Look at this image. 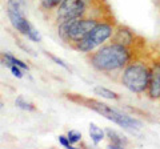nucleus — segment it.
Listing matches in <instances>:
<instances>
[{
  "instance_id": "nucleus-1",
  "label": "nucleus",
  "mask_w": 160,
  "mask_h": 149,
  "mask_svg": "<svg viewBox=\"0 0 160 149\" xmlns=\"http://www.w3.org/2000/svg\"><path fill=\"white\" fill-rule=\"evenodd\" d=\"M133 52V48L111 41L109 44L100 46L89 55V64L99 72L111 73L115 71H123V68L135 59Z\"/></svg>"
},
{
  "instance_id": "nucleus-2",
  "label": "nucleus",
  "mask_w": 160,
  "mask_h": 149,
  "mask_svg": "<svg viewBox=\"0 0 160 149\" xmlns=\"http://www.w3.org/2000/svg\"><path fill=\"white\" fill-rule=\"evenodd\" d=\"M149 76H151V64L135 57L123 68L120 81L128 91L136 95H142L147 93Z\"/></svg>"
},
{
  "instance_id": "nucleus-3",
  "label": "nucleus",
  "mask_w": 160,
  "mask_h": 149,
  "mask_svg": "<svg viewBox=\"0 0 160 149\" xmlns=\"http://www.w3.org/2000/svg\"><path fill=\"white\" fill-rule=\"evenodd\" d=\"M69 100L72 101H76L79 104H82V105L87 107V108H91L92 111L98 112L99 115L104 116L108 120L113 121L115 124H118V125L126 128V129H129V131H135V129H140L143 127V123L138 120L136 117H132L127 115V113H123L118 111V109L115 108H111L107 104H104L99 100H93V99H86V97H80V96H67Z\"/></svg>"
},
{
  "instance_id": "nucleus-4",
  "label": "nucleus",
  "mask_w": 160,
  "mask_h": 149,
  "mask_svg": "<svg viewBox=\"0 0 160 149\" xmlns=\"http://www.w3.org/2000/svg\"><path fill=\"white\" fill-rule=\"evenodd\" d=\"M99 22L100 17L96 16H83L78 19H71V20L60 23L58 32L63 40L76 44L80 39H83L86 35L91 32Z\"/></svg>"
},
{
  "instance_id": "nucleus-5",
  "label": "nucleus",
  "mask_w": 160,
  "mask_h": 149,
  "mask_svg": "<svg viewBox=\"0 0 160 149\" xmlns=\"http://www.w3.org/2000/svg\"><path fill=\"white\" fill-rule=\"evenodd\" d=\"M115 24L111 23L109 20H100L96 26L93 27V29L88 35H86L83 39L73 44V48L83 53H89L93 52L95 49H98L100 46L106 44L108 39L112 37V35L115 32Z\"/></svg>"
},
{
  "instance_id": "nucleus-6",
  "label": "nucleus",
  "mask_w": 160,
  "mask_h": 149,
  "mask_svg": "<svg viewBox=\"0 0 160 149\" xmlns=\"http://www.w3.org/2000/svg\"><path fill=\"white\" fill-rule=\"evenodd\" d=\"M147 96L153 101L160 100V56L151 63V76H149Z\"/></svg>"
},
{
  "instance_id": "nucleus-7",
  "label": "nucleus",
  "mask_w": 160,
  "mask_h": 149,
  "mask_svg": "<svg viewBox=\"0 0 160 149\" xmlns=\"http://www.w3.org/2000/svg\"><path fill=\"white\" fill-rule=\"evenodd\" d=\"M136 39H138V36L128 27L118 26L115 28V32L111 37V41L116 43V44H122L124 47L133 48L135 44H136Z\"/></svg>"
},
{
  "instance_id": "nucleus-8",
  "label": "nucleus",
  "mask_w": 160,
  "mask_h": 149,
  "mask_svg": "<svg viewBox=\"0 0 160 149\" xmlns=\"http://www.w3.org/2000/svg\"><path fill=\"white\" fill-rule=\"evenodd\" d=\"M106 135L109 140V148H113V149H120V148H124L128 144V140L126 136H122L120 133H118L116 131L113 129H106Z\"/></svg>"
},
{
  "instance_id": "nucleus-9",
  "label": "nucleus",
  "mask_w": 160,
  "mask_h": 149,
  "mask_svg": "<svg viewBox=\"0 0 160 149\" xmlns=\"http://www.w3.org/2000/svg\"><path fill=\"white\" fill-rule=\"evenodd\" d=\"M89 136H91L93 144H98L103 141V138L106 137V131H103L102 128H99L96 124H89Z\"/></svg>"
},
{
  "instance_id": "nucleus-10",
  "label": "nucleus",
  "mask_w": 160,
  "mask_h": 149,
  "mask_svg": "<svg viewBox=\"0 0 160 149\" xmlns=\"http://www.w3.org/2000/svg\"><path fill=\"white\" fill-rule=\"evenodd\" d=\"M93 92H95V95H99V96H102L104 99H108V100H118V99L120 97L116 92H113L108 88H104V87H95Z\"/></svg>"
},
{
  "instance_id": "nucleus-11",
  "label": "nucleus",
  "mask_w": 160,
  "mask_h": 149,
  "mask_svg": "<svg viewBox=\"0 0 160 149\" xmlns=\"http://www.w3.org/2000/svg\"><path fill=\"white\" fill-rule=\"evenodd\" d=\"M3 57H4V61H6V64H9V65H18L22 69H27V71H28V65H27V64L23 63L22 60H19V59H16L15 56H12V55L4 53Z\"/></svg>"
},
{
  "instance_id": "nucleus-12",
  "label": "nucleus",
  "mask_w": 160,
  "mask_h": 149,
  "mask_svg": "<svg viewBox=\"0 0 160 149\" xmlns=\"http://www.w3.org/2000/svg\"><path fill=\"white\" fill-rule=\"evenodd\" d=\"M64 0H40V7L44 11H53L56 9Z\"/></svg>"
},
{
  "instance_id": "nucleus-13",
  "label": "nucleus",
  "mask_w": 160,
  "mask_h": 149,
  "mask_svg": "<svg viewBox=\"0 0 160 149\" xmlns=\"http://www.w3.org/2000/svg\"><path fill=\"white\" fill-rule=\"evenodd\" d=\"M15 105H16L18 108H20V109H24V111H29V112H32V111H35V109H36L32 103H28V101L24 100L23 96H19L16 100H15Z\"/></svg>"
},
{
  "instance_id": "nucleus-14",
  "label": "nucleus",
  "mask_w": 160,
  "mask_h": 149,
  "mask_svg": "<svg viewBox=\"0 0 160 149\" xmlns=\"http://www.w3.org/2000/svg\"><path fill=\"white\" fill-rule=\"evenodd\" d=\"M67 137H68V140L71 144H76L78 141L82 140V133L78 132V131H68Z\"/></svg>"
},
{
  "instance_id": "nucleus-15",
  "label": "nucleus",
  "mask_w": 160,
  "mask_h": 149,
  "mask_svg": "<svg viewBox=\"0 0 160 149\" xmlns=\"http://www.w3.org/2000/svg\"><path fill=\"white\" fill-rule=\"evenodd\" d=\"M28 37L31 39L32 41H38V43H39V41H42V35H40L35 28L31 29V32H29V35H28Z\"/></svg>"
},
{
  "instance_id": "nucleus-16",
  "label": "nucleus",
  "mask_w": 160,
  "mask_h": 149,
  "mask_svg": "<svg viewBox=\"0 0 160 149\" xmlns=\"http://www.w3.org/2000/svg\"><path fill=\"white\" fill-rule=\"evenodd\" d=\"M59 142L62 144V145H63L64 148H69V149H73L72 144L69 142V140H68V137H67V136H59Z\"/></svg>"
},
{
  "instance_id": "nucleus-17",
  "label": "nucleus",
  "mask_w": 160,
  "mask_h": 149,
  "mask_svg": "<svg viewBox=\"0 0 160 149\" xmlns=\"http://www.w3.org/2000/svg\"><path fill=\"white\" fill-rule=\"evenodd\" d=\"M11 67V72L15 77H18V79H22L23 77V72H22V68L18 67V65H9Z\"/></svg>"
},
{
  "instance_id": "nucleus-18",
  "label": "nucleus",
  "mask_w": 160,
  "mask_h": 149,
  "mask_svg": "<svg viewBox=\"0 0 160 149\" xmlns=\"http://www.w3.org/2000/svg\"><path fill=\"white\" fill-rule=\"evenodd\" d=\"M47 56H49V57H51V59H52V60H53L55 63H56V64H59V65H60V67H63L64 69H69V68H68V65H67V64H66V63H64L63 60H60V59H58L56 56H53V55H51V53H48V52H47Z\"/></svg>"
}]
</instances>
